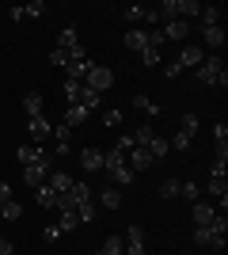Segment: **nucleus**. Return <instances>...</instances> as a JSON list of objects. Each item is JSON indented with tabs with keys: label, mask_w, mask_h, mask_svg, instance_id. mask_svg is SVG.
I'll return each mask as SVG.
<instances>
[{
	"label": "nucleus",
	"mask_w": 228,
	"mask_h": 255,
	"mask_svg": "<svg viewBox=\"0 0 228 255\" xmlns=\"http://www.w3.org/2000/svg\"><path fill=\"white\" fill-rule=\"evenodd\" d=\"M194 84H198V88H209V84L228 88V73H225V61H221V53H209L206 61L194 69Z\"/></svg>",
	"instance_id": "obj_1"
},
{
	"label": "nucleus",
	"mask_w": 228,
	"mask_h": 255,
	"mask_svg": "<svg viewBox=\"0 0 228 255\" xmlns=\"http://www.w3.org/2000/svg\"><path fill=\"white\" fill-rule=\"evenodd\" d=\"M57 50H65L69 57H73V61H76V57H87V53H84V46H80V34H76V27H73V23H69L65 31L57 34Z\"/></svg>",
	"instance_id": "obj_2"
},
{
	"label": "nucleus",
	"mask_w": 228,
	"mask_h": 255,
	"mask_svg": "<svg viewBox=\"0 0 228 255\" xmlns=\"http://www.w3.org/2000/svg\"><path fill=\"white\" fill-rule=\"evenodd\" d=\"M50 171H54V156H46L42 164H31V168H23V179H27V187H42L46 179H50Z\"/></svg>",
	"instance_id": "obj_3"
},
{
	"label": "nucleus",
	"mask_w": 228,
	"mask_h": 255,
	"mask_svg": "<svg viewBox=\"0 0 228 255\" xmlns=\"http://www.w3.org/2000/svg\"><path fill=\"white\" fill-rule=\"evenodd\" d=\"M122 255H149L145 252V229L141 225H130V233L122 236Z\"/></svg>",
	"instance_id": "obj_4"
},
{
	"label": "nucleus",
	"mask_w": 228,
	"mask_h": 255,
	"mask_svg": "<svg viewBox=\"0 0 228 255\" xmlns=\"http://www.w3.org/2000/svg\"><path fill=\"white\" fill-rule=\"evenodd\" d=\"M27 133H31V145H42V141L54 137V126L46 122V115H34V118H27Z\"/></svg>",
	"instance_id": "obj_5"
},
{
	"label": "nucleus",
	"mask_w": 228,
	"mask_h": 255,
	"mask_svg": "<svg viewBox=\"0 0 228 255\" xmlns=\"http://www.w3.org/2000/svg\"><path fill=\"white\" fill-rule=\"evenodd\" d=\"M84 84L91 88V92H99V96H103V92L114 84V73H110V69H103V65H91V73H87Z\"/></svg>",
	"instance_id": "obj_6"
},
{
	"label": "nucleus",
	"mask_w": 228,
	"mask_h": 255,
	"mask_svg": "<svg viewBox=\"0 0 228 255\" xmlns=\"http://www.w3.org/2000/svg\"><path fill=\"white\" fill-rule=\"evenodd\" d=\"M206 229H209V236H213V244H209V248L225 252V236H228V221H225V213H213V221H209Z\"/></svg>",
	"instance_id": "obj_7"
},
{
	"label": "nucleus",
	"mask_w": 228,
	"mask_h": 255,
	"mask_svg": "<svg viewBox=\"0 0 228 255\" xmlns=\"http://www.w3.org/2000/svg\"><path fill=\"white\" fill-rule=\"evenodd\" d=\"M15 156H19V164H23V168H31V164H42V160L50 156V152H46L42 145H19V149H15Z\"/></svg>",
	"instance_id": "obj_8"
},
{
	"label": "nucleus",
	"mask_w": 228,
	"mask_h": 255,
	"mask_svg": "<svg viewBox=\"0 0 228 255\" xmlns=\"http://www.w3.org/2000/svg\"><path fill=\"white\" fill-rule=\"evenodd\" d=\"M198 27H225V11H221L217 4H202V11H198Z\"/></svg>",
	"instance_id": "obj_9"
},
{
	"label": "nucleus",
	"mask_w": 228,
	"mask_h": 255,
	"mask_svg": "<svg viewBox=\"0 0 228 255\" xmlns=\"http://www.w3.org/2000/svg\"><path fill=\"white\" fill-rule=\"evenodd\" d=\"M206 194L221 198V213H225V206H228V179H225V175H209V183H206Z\"/></svg>",
	"instance_id": "obj_10"
},
{
	"label": "nucleus",
	"mask_w": 228,
	"mask_h": 255,
	"mask_svg": "<svg viewBox=\"0 0 228 255\" xmlns=\"http://www.w3.org/2000/svg\"><path fill=\"white\" fill-rule=\"evenodd\" d=\"M206 61V53H202V46H183V53H179V69H198V65Z\"/></svg>",
	"instance_id": "obj_11"
},
{
	"label": "nucleus",
	"mask_w": 228,
	"mask_h": 255,
	"mask_svg": "<svg viewBox=\"0 0 228 255\" xmlns=\"http://www.w3.org/2000/svg\"><path fill=\"white\" fill-rule=\"evenodd\" d=\"M160 31H163V42H167V38L183 42V38H190V23H186V19H175V23H163Z\"/></svg>",
	"instance_id": "obj_12"
},
{
	"label": "nucleus",
	"mask_w": 228,
	"mask_h": 255,
	"mask_svg": "<svg viewBox=\"0 0 228 255\" xmlns=\"http://www.w3.org/2000/svg\"><path fill=\"white\" fill-rule=\"evenodd\" d=\"M145 46H149V31H141V27H130V31H126V50H130V53H141Z\"/></svg>",
	"instance_id": "obj_13"
},
{
	"label": "nucleus",
	"mask_w": 228,
	"mask_h": 255,
	"mask_svg": "<svg viewBox=\"0 0 228 255\" xmlns=\"http://www.w3.org/2000/svg\"><path fill=\"white\" fill-rule=\"evenodd\" d=\"M202 31V42L209 50H225V27H198Z\"/></svg>",
	"instance_id": "obj_14"
},
{
	"label": "nucleus",
	"mask_w": 228,
	"mask_h": 255,
	"mask_svg": "<svg viewBox=\"0 0 228 255\" xmlns=\"http://www.w3.org/2000/svg\"><path fill=\"white\" fill-rule=\"evenodd\" d=\"M65 69H69V80H80V84H84L87 73H91V57H76V61H69Z\"/></svg>",
	"instance_id": "obj_15"
},
{
	"label": "nucleus",
	"mask_w": 228,
	"mask_h": 255,
	"mask_svg": "<svg viewBox=\"0 0 228 255\" xmlns=\"http://www.w3.org/2000/svg\"><path fill=\"white\" fill-rule=\"evenodd\" d=\"M34 198H38V206H42V210H57V194H54V187H50V183L34 187Z\"/></svg>",
	"instance_id": "obj_16"
},
{
	"label": "nucleus",
	"mask_w": 228,
	"mask_h": 255,
	"mask_svg": "<svg viewBox=\"0 0 228 255\" xmlns=\"http://www.w3.org/2000/svg\"><path fill=\"white\" fill-rule=\"evenodd\" d=\"M80 164H84V171H99L103 168V149H84L80 152Z\"/></svg>",
	"instance_id": "obj_17"
},
{
	"label": "nucleus",
	"mask_w": 228,
	"mask_h": 255,
	"mask_svg": "<svg viewBox=\"0 0 228 255\" xmlns=\"http://www.w3.org/2000/svg\"><path fill=\"white\" fill-rule=\"evenodd\" d=\"M87 115H91V111H84V107H65V126H69V129L84 126V122H87Z\"/></svg>",
	"instance_id": "obj_18"
},
{
	"label": "nucleus",
	"mask_w": 228,
	"mask_h": 255,
	"mask_svg": "<svg viewBox=\"0 0 228 255\" xmlns=\"http://www.w3.org/2000/svg\"><path fill=\"white\" fill-rule=\"evenodd\" d=\"M167 149H171V145H167V141H163L160 133H156V137H152L149 145H145V152H149V156H152V164H156V160H163V156H167Z\"/></svg>",
	"instance_id": "obj_19"
},
{
	"label": "nucleus",
	"mask_w": 228,
	"mask_h": 255,
	"mask_svg": "<svg viewBox=\"0 0 228 255\" xmlns=\"http://www.w3.org/2000/svg\"><path fill=\"white\" fill-rule=\"evenodd\" d=\"M50 187H54V194H69V187H73V179H69V171H50Z\"/></svg>",
	"instance_id": "obj_20"
},
{
	"label": "nucleus",
	"mask_w": 228,
	"mask_h": 255,
	"mask_svg": "<svg viewBox=\"0 0 228 255\" xmlns=\"http://www.w3.org/2000/svg\"><path fill=\"white\" fill-rule=\"evenodd\" d=\"M213 213H217V210H213L209 202H194L190 217H194V225H209V221H213Z\"/></svg>",
	"instance_id": "obj_21"
},
{
	"label": "nucleus",
	"mask_w": 228,
	"mask_h": 255,
	"mask_svg": "<svg viewBox=\"0 0 228 255\" xmlns=\"http://www.w3.org/2000/svg\"><path fill=\"white\" fill-rule=\"evenodd\" d=\"M23 111H27V118L42 115V96H38V92H27V96H23Z\"/></svg>",
	"instance_id": "obj_22"
},
{
	"label": "nucleus",
	"mask_w": 228,
	"mask_h": 255,
	"mask_svg": "<svg viewBox=\"0 0 228 255\" xmlns=\"http://www.w3.org/2000/svg\"><path fill=\"white\" fill-rule=\"evenodd\" d=\"M99 202L107 206V210H118L122 206V191L118 187H107V191H99Z\"/></svg>",
	"instance_id": "obj_23"
},
{
	"label": "nucleus",
	"mask_w": 228,
	"mask_h": 255,
	"mask_svg": "<svg viewBox=\"0 0 228 255\" xmlns=\"http://www.w3.org/2000/svg\"><path fill=\"white\" fill-rule=\"evenodd\" d=\"M152 137H156V129H152V126H137V129L130 133V141L137 145V149H145V145H149Z\"/></svg>",
	"instance_id": "obj_24"
},
{
	"label": "nucleus",
	"mask_w": 228,
	"mask_h": 255,
	"mask_svg": "<svg viewBox=\"0 0 228 255\" xmlns=\"http://www.w3.org/2000/svg\"><path fill=\"white\" fill-rule=\"evenodd\" d=\"M76 107H84V111H95L99 107V92H91V88H80V99H76Z\"/></svg>",
	"instance_id": "obj_25"
},
{
	"label": "nucleus",
	"mask_w": 228,
	"mask_h": 255,
	"mask_svg": "<svg viewBox=\"0 0 228 255\" xmlns=\"http://www.w3.org/2000/svg\"><path fill=\"white\" fill-rule=\"evenodd\" d=\"M23 217V206L15 202V198H11V202H4L0 206V221H19Z\"/></svg>",
	"instance_id": "obj_26"
},
{
	"label": "nucleus",
	"mask_w": 228,
	"mask_h": 255,
	"mask_svg": "<svg viewBox=\"0 0 228 255\" xmlns=\"http://www.w3.org/2000/svg\"><path fill=\"white\" fill-rule=\"evenodd\" d=\"M179 194H183L186 202H202V187H198L194 179H183V187H179Z\"/></svg>",
	"instance_id": "obj_27"
},
{
	"label": "nucleus",
	"mask_w": 228,
	"mask_h": 255,
	"mask_svg": "<svg viewBox=\"0 0 228 255\" xmlns=\"http://www.w3.org/2000/svg\"><path fill=\"white\" fill-rule=\"evenodd\" d=\"M54 137H57V156H65V152H69V137H73L65 122H61V126H54Z\"/></svg>",
	"instance_id": "obj_28"
},
{
	"label": "nucleus",
	"mask_w": 228,
	"mask_h": 255,
	"mask_svg": "<svg viewBox=\"0 0 228 255\" xmlns=\"http://www.w3.org/2000/svg\"><path fill=\"white\" fill-rule=\"evenodd\" d=\"M76 225H80V217H76V210H61V221H57V229H61V233H73Z\"/></svg>",
	"instance_id": "obj_29"
},
{
	"label": "nucleus",
	"mask_w": 228,
	"mask_h": 255,
	"mask_svg": "<svg viewBox=\"0 0 228 255\" xmlns=\"http://www.w3.org/2000/svg\"><path fill=\"white\" fill-rule=\"evenodd\" d=\"M99 255H122V236H118V233L107 236V240H103V248H99Z\"/></svg>",
	"instance_id": "obj_30"
},
{
	"label": "nucleus",
	"mask_w": 228,
	"mask_h": 255,
	"mask_svg": "<svg viewBox=\"0 0 228 255\" xmlns=\"http://www.w3.org/2000/svg\"><path fill=\"white\" fill-rule=\"evenodd\" d=\"M179 187H183V179H163L160 183V198H179Z\"/></svg>",
	"instance_id": "obj_31"
},
{
	"label": "nucleus",
	"mask_w": 228,
	"mask_h": 255,
	"mask_svg": "<svg viewBox=\"0 0 228 255\" xmlns=\"http://www.w3.org/2000/svg\"><path fill=\"white\" fill-rule=\"evenodd\" d=\"M23 11H27L31 19H42V15H46L50 8H46V0H31V4H23Z\"/></svg>",
	"instance_id": "obj_32"
},
{
	"label": "nucleus",
	"mask_w": 228,
	"mask_h": 255,
	"mask_svg": "<svg viewBox=\"0 0 228 255\" xmlns=\"http://www.w3.org/2000/svg\"><path fill=\"white\" fill-rule=\"evenodd\" d=\"M80 80H65V99H69V107H76V99H80Z\"/></svg>",
	"instance_id": "obj_33"
},
{
	"label": "nucleus",
	"mask_w": 228,
	"mask_h": 255,
	"mask_svg": "<svg viewBox=\"0 0 228 255\" xmlns=\"http://www.w3.org/2000/svg\"><path fill=\"white\" fill-rule=\"evenodd\" d=\"M194 244L198 248H209V244H213V236H209L206 225H194Z\"/></svg>",
	"instance_id": "obj_34"
},
{
	"label": "nucleus",
	"mask_w": 228,
	"mask_h": 255,
	"mask_svg": "<svg viewBox=\"0 0 228 255\" xmlns=\"http://www.w3.org/2000/svg\"><path fill=\"white\" fill-rule=\"evenodd\" d=\"M133 107H137V111H145V115H156V111H160L149 96H133Z\"/></svg>",
	"instance_id": "obj_35"
},
{
	"label": "nucleus",
	"mask_w": 228,
	"mask_h": 255,
	"mask_svg": "<svg viewBox=\"0 0 228 255\" xmlns=\"http://www.w3.org/2000/svg\"><path fill=\"white\" fill-rule=\"evenodd\" d=\"M190 141H194V137H190V133H183V129H179V133H175V137L167 141V145H171V149H179V152H183V149H190Z\"/></svg>",
	"instance_id": "obj_36"
},
{
	"label": "nucleus",
	"mask_w": 228,
	"mask_h": 255,
	"mask_svg": "<svg viewBox=\"0 0 228 255\" xmlns=\"http://www.w3.org/2000/svg\"><path fill=\"white\" fill-rule=\"evenodd\" d=\"M103 126H107V129H114V126H122V111H118V107H110L107 115H103Z\"/></svg>",
	"instance_id": "obj_37"
},
{
	"label": "nucleus",
	"mask_w": 228,
	"mask_h": 255,
	"mask_svg": "<svg viewBox=\"0 0 228 255\" xmlns=\"http://www.w3.org/2000/svg\"><path fill=\"white\" fill-rule=\"evenodd\" d=\"M69 61H73V57H69L65 50H57V46H54V50H50V65H57V69H65Z\"/></svg>",
	"instance_id": "obj_38"
},
{
	"label": "nucleus",
	"mask_w": 228,
	"mask_h": 255,
	"mask_svg": "<svg viewBox=\"0 0 228 255\" xmlns=\"http://www.w3.org/2000/svg\"><path fill=\"white\" fill-rule=\"evenodd\" d=\"M141 61L149 65V69H152V65H160V50H156V46H145V50H141Z\"/></svg>",
	"instance_id": "obj_39"
},
{
	"label": "nucleus",
	"mask_w": 228,
	"mask_h": 255,
	"mask_svg": "<svg viewBox=\"0 0 228 255\" xmlns=\"http://www.w3.org/2000/svg\"><path fill=\"white\" fill-rule=\"evenodd\" d=\"M76 217H80V225H87L91 217H95V202H87V206H76Z\"/></svg>",
	"instance_id": "obj_40"
},
{
	"label": "nucleus",
	"mask_w": 228,
	"mask_h": 255,
	"mask_svg": "<svg viewBox=\"0 0 228 255\" xmlns=\"http://www.w3.org/2000/svg\"><path fill=\"white\" fill-rule=\"evenodd\" d=\"M145 11H149V8H137V4H133V8H126V19H130V27L145 19Z\"/></svg>",
	"instance_id": "obj_41"
},
{
	"label": "nucleus",
	"mask_w": 228,
	"mask_h": 255,
	"mask_svg": "<svg viewBox=\"0 0 228 255\" xmlns=\"http://www.w3.org/2000/svg\"><path fill=\"white\" fill-rule=\"evenodd\" d=\"M183 133H190V137L198 133V115H183Z\"/></svg>",
	"instance_id": "obj_42"
},
{
	"label": "nucleus",
	"mask_w": 228,
	"mask_h": 255,
	"mask_svg": "<svg viewBox=\"0 0 228 255\" xmlns=\"http://www.w3.org/2000/svg\"><path fill=\"white\" fill-rule=\"evenodd\" d=\"M8 19H11V23H19V19H27V11H23V4H15V8H8Z\"/></svg>",
	"instance_id": "obj_43"
},
{
	"label": "nucleus",
	"mask_w": 228,
	"mask_h": 255,
	"mask_svg": "<svg viewBox=\"0 0 228 255\" xmlns=\"http://www.w3.org/2000/svg\"><path fill=\"white\" fill-rule=\"evenodd\" d=\"M213 137H217V145H221V141H228V126H225V122H217V126H213Z\"/></svg>",
	"instance_id": "obj_44"
},
{
	"label": "nucleus",
	"mask_w": 228,
	"mask_h": 255,
	"mask_svg": "<svg viewBox=\"0 0 228 255\" xmlns=\"http://www.w3.org/2000/svg\"><path fill=\"white\" fill-rule=\"evenodd\" d=\"M46 244H54V240H57V236H61V229H57V225H46Z\"/></svg>",
	"instance_id": "obj_45"
},
{
	"label": "nucleus",
	"mask_w": 228,
	"mask_h": 255,
	"mask_svg": "<svg viewBox=\"0 0 228 255\" xmlns=\"http://www.w3.org/2000/svg\"><path fill=\"white\" fill-rule=\"evenodd\" d=\"M228 171V160H213V168H209V175H225Z\"/></svg>",
	"instance_id": "obj_46"
},
{
	"label": "nucleus",
	"mask_w": 228,
	"mask_h": 255,
	"mask_svg": "<svg viewBox=\"0 0 228 255\" xmlns=\"http://www.w3.org/2000/svg\"><path fill=\"white\" fill-rule=\"evenodd\" d=\"M4 202H11V187L0 179V206H4Z\"/></svg>",
	"instance_id": "obj_47"
},
{
	"label": "nucleus",
	"mask_w": 228,
	"mask_h": 255,
	"mask_svg": "<svg viewBox=\"0 0 228 255\" xmlns=\"http://www.w3.org/2000/svg\"><path fill=\"white\" fill-rule=\"evenodd\" d=\"M179 73H183V69H179V61H171V65H167V69H163V76H167V80H175V76H179Z\"/></svg>",
	"instance_id": "obj_48"
},
{
	"label": "nucleus",
	"mask_w": 228,
	"mask_h": 255,
	"mask_svg": "<svg viewBox=\"0 0 228 255\" xmlns=\"http://www.w3.org/2000/svg\"><path fill=\"white\" fill-rule=\"evenodd\" d=\"M11 252H15V248H11V240H8L4 233H0V255H11Z\"/></svg>",
	"instance_id": "obj_49"
}]
</instances>
